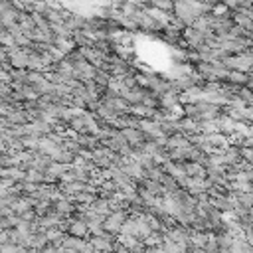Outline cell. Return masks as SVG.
I'll return each instance as SVG.
<instances>
[{
	"mask_svg": "<svg viewBox=\"0 0 253 253\" xmlns=\"http://www.w3.org/2000/svg\"><path fill=\"white\" fill-rule=\"evenodd\" d=\"M125 138H128L132 144H138L142 140V134H138L134 128H125Z\"/></svg>",
	"mask_w": 253,
	"mask_h": 253,
	"instance_id": "cell-1",
	"label": "cell"
},
{
	"mask_svg": "<svg viewBox=\"0 0 253 253\" xmlns=\"http://www.w3.org/2000/svg\"><path fill=\"white\" fill-rule=\"evenodd\" d=\"M221 2H223V4L227 6V8H239L243 0H221Z\"/></svg>",
	"mask_w": 253,
	"mask_h": 253,
	"instance_id": "cell-2",
	"label": "cell"
},
{
	"mask_svg": "<svg viewBox=\"0 0 253 253\" xmlns=\"http://www.w3.org/2000/svg\"><path fill=\"white\" fill-rule=\"evenodd\" d=\"M249 162H251V166H253V158H251V160H249Z\"/></svg>",
	"mask_w": 253,
	"mask_h": 253,
	"instance_id": "cell-3",
	"label": "cell"
}]
</instances>
